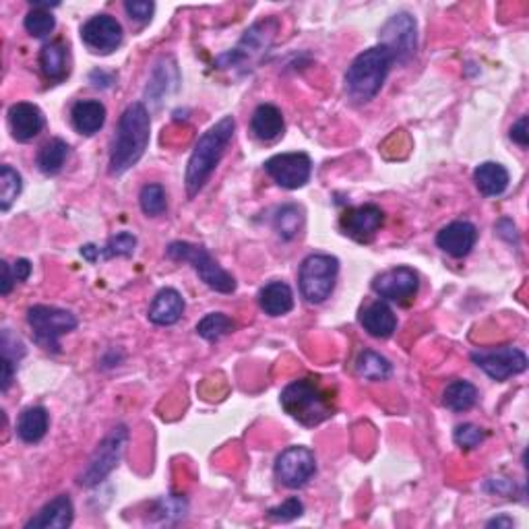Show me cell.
Wrapping results in <instances>:
<instances>
[{
	"label": "cell",
	"mask_w": 529,
	"mask_h": 529,
	"mask_svg": "<svg viewBox=\"0 0 529 529\" xmlns=\"http://www.w3.org/2000/svg\"><path fill=\"white\" fill-rule=\"evenodd\" d=\"M236 130V121L232 116H224L220 122H215L211 129L199 137L197 145L186 164V193L189 197H197L199 191L203 189L205 183L211 178V174L218 168L221 157H224L226 148L232 141Z\"/></svg>",
	"instance_id": "1"
},
{
	"label": "cell",
	"mask_w": 529,
	"mask_h": 529,
	"mask_svg": "<svg viewBox=\"0 0 529 529\" xmlns=\"http://www.w3.org/2000/svg\"><path fill=\"white\" fill-rule=\"evenodd\" d=\"M149 132L151 118L148 108L141 102L130 103L118 121V130L110 149V174L114 176L124 174L143 157L149 145Z\"/></svg>",
	"instance_id": "2"
},
{
	"label": "cell",
	"mask_w": 529,
	"mask_h": 529,
	"mask_svg": "<svg viewBox=\"0 0 529 529\" xmlns=\"http://www.w3.org/2000/svg\"><path fill=\"white\" fill-rule=\"evenodd\" d=\"M393 57L385 46H372L358 54L345 73V92L352 102L366 103L377 97L391 71Z\"/></svg>",
	"instance_id": "3"
},
{
	"label": "cell",
	"mask_w": 529,
	"mask_h": 529,
	"mask_svg": "<svg viewBox=\"0 0 529 529\" xmlns=\"http://www.w3.org/2000/svg\"><path fill=\"white\" fill-rule=\"evenodd\" d=\"M282 408L304 426H317L336 414V399L321 382L300 379L290 382L282 391Z\"/></svg>",
	"instance_id": "4"
},
{
	"label": "cell",
	"mask_w": 529,
	"mask_h": 529,
	"mask_svg": "<svg viewBox=\"0 0 529 529\" xmlns=\"http://www.w3.org/2000/svg\"><path fill=\"white\" fill-rule=\"evenodd\" d=\"M166 255L174 261L189 263L191 267L197 271L201 282L209 288L220 291V294H232L236 290V280L234 275H229L228 271L221 267V264L213 259L211 255L207 253L203 247L193 245V242H172V245L166 248Z\"/></svg>",
	"instance_id": "5"
},
{
	"label": "cell",
	"mask_w": 529,
	"mask_h": 529,
	"mask_svg": "<svg viewBox=\"0 0 529 529\" xmlns=\"http://www.w3.org/2000/svg\"><path fill=\"white\" fill-rule=\"evenodd\" d=\"M339 275V261L331 255H310L300 264L298 283L306 302L323 304L333 294Z\"/></svg>",
	"instance_id": "6"
},
{
	"label": "cell",
	"mask_w": 529,
	"mask_h": 529,
	"mask_svg": "<svg viewBox=\"0 0 529 529\" xmlns=\"http://www.w3.org/2000/svg\"><path fill=\"white\" fill-rule=\"evenodd\" d=\"M27 323L33 329V337L46 350L60 352V337L76 329V317L73 312L57 309V306H31L27 310Z\"/></svg>",
	"instance_id": "7"
},
{
	"label": "cell",
	"mask_w": 529,
	"mask_h": 529,
	"mask_svg": "<svg viewBox=\"0 0 529 529\" xmlns=\"http://www.w3.org/2000/svg\"><path fill=\"white\" fill-rule=\"evenodd\" d=\"M127 443H129V428L127 426L112 428V433L97 444L92 459H89L87 468L83 470V473L79 476V484L85 486V489H94V486L102 484L103 480L114 471L118 462L122 459L124 449H127Z\"/></svg>",
	"instance_id": "8"
},
{
	"label": "cell",
	"mask_w": 529,
	"mask_h": 529,
	"mask_svg": "<svg viewBox=\"0 0 529 529\" xmlns=\"http://www.w3.org/2000/svg\"><path fill=\"white\" fill-rule=\"evenodd\" d=\"M275 33H277L275 19L259 21V23L250 27V30L245 33V38L240 40V44L236 46L232 52L224 54V57L218 60V65H221L224 68L253 65L255 60H259L263 54L269 50L275 40Z\"/></svg>",
	"instance_id": "9"
},
{
	"label": "cell",
	"mask_w": 529,
	"mask_h": 529,
	"mask_svg": "<svg viewBox=\"0 0 529 529\" xmlns=\"http://www.w3.org/2000/svg\"><path fill=\"white\" fill-rule=\"evenodd\" d=\"M381 46L391 52L393 62H408L417 48V25L409 13H397L381 27Z\"/></svg>",
	"instance_id": "10"
},
{
	"label": "cell",
	"mask_w": 529,
	"mask_h": 529,
	"mask_svg": "<svg viewBox=\"0 0 529 529\" xmlns=\"http://www.w3.org/2000/svg\"><path fill=\"white\" fill-rule=\"evenodd\" d=\"M473 364L489 374L492 381L505 382L507 379L515 377L527 371V356L524 350L513 345L497 347V350L489 352H473L471 354Z\"/></svg>",
	"instance_id": "11"
},
{
	"label": "cell",
	"mask_w": 529,
	"mask_h": 529,
	"mask_svg": "<svg viewBox=\"0 0 529 529\" xmlns=\"http://www.w3.org/2000/svg\"><path fill=\"white\" fill-rule=\"evenodd\" d=\"M264 172L275 180V184H280L282 189L296 191L310 180L312 174V162L310 157L302 151L294 153H280V156L269 157L264 162Z\"/></svg>",
	"instance_id": "12"
},
{
	"label": "cell",
	"mask_w": 529,
	"mask_h": 529,
	"mask_svg": "<svg viewBox=\"0 0 529 529\" xmlns=\"http://www.w3.org/2000/svg\"><path fill=\"white\" fill-rule=\"evenodd\" d=\"M317 473V459L309 447H288L275 462V478L288 489H302Z\"/></svg>",
	"instance_id": "13"
},
{
	"label": "cell",
	"mask_w": 529,
	"mask_h": 529,
	"mask_svg": "<svg viewBox=\"0 0 529 529\" xmlns=\"http://www.w3.org/2000/svg\"><path fill=\"white\" fill-rule=\"evenodd\" d=\"M417 288H420V277L409 267H393L374 277L372 282V290L382 300L397 304H408L409 300H414Z\"/></svg>",
	"instance_id": "14"
},
{
	"label": "cell",
	"mask_w": 529,
	"mask_h": 529,
	"mask_svg": "<svg viewBox=\"0 0 529 529\" xmlns=\"http://www.w3.org/2000/svg\"><path fill=\"white\" fill-rule=\"evenodd\" d=\"M122 25L110 15H95L81 27V40L95 54H112L122 44Z\"/></svg>",
	"instance_id": "15"
},
{
	"label": "cell",
	"mask_w": 529,
	"mask_h": 529,
	"mask_svg": "<svg viewBox=\"0 0 529 529\" xmlns=\"http://www.w3.org/2000/svg\"><path fill=\"white\" fill-rule=\"evenodd\" d=\"M341 229L356 242H371L385 224V213L379 205H360L341 215Z\"/></svg>",
	"instance_id": "16"
},
{
	"label": "cell",
	"mask_w": 529,
	"mask_h": 529,
	"mask_svg": "<svg viewBox=\"0 0 529 529\" xmlns=\"http://www.w3.org/2000/svg\"><path fill=\"white\" fill-rule=\"evenodd\" d=\"M478 229L471 221H453L436 234V247L455 259H463L476 247Z\"/></svg>",
	"instance_id": "17"
},
{
	"label": "cell",
	"mask_w": 529,
	"mask_h": 529,
	"mask_svg": "<svg viewBox=\"0 0 529 529\" xmlns=\"http://www.w3.org/2000/svg\"><path fill=\"white\" fill-rule=\"evenodd\" d=\"M9 127L13 137H15L19 143H27L31 141V139H36L41 129L46 127V116L36 103H13L9 108Z\"/></svg>",
	"instance_id": "18"
},
{
	"label": "cell",
	"mask_w": 529,
	"mask_h": 529,
	"mask_svg": "<svg viewBox=\"0 0 529 529\" xmlns=\"http://www.w3.org/2000/svg\"><path fill=\"white\" fill-rule=\"evenodd\" d=\"M75 517L73 500L67 494L52 498L50 503L40 509L36 517H31L25 524V529H67L71 527Z\"/></svg>",
	"instance_id": "19"
},
{
	"label": "cell",
	"mask_w": 529,
	"mask_h": 529,
	"mask_svg": "<svg viewBox=\"0 0 529 529\" xmlns=\"http://www.w3.org/2000/svg\"><path fill=\"white\" fill-rule=\"evenodd\" d=\"M184 315V298L180 296V291L174 288H166L159 290L157 296L153 298V302L149 306V321L153 325L159 327H168L178 323L180 318Z\"/></svg>",
	"instance_id": "20"
},
{
	"label": "cell",
	"mask_w": 529,
	"mask_h": 529,
	"mask_svg": "<svg viewBox=\"0 0 529 529\" xmlns=\"http://www.w3.org/2000/svg\"><path fill=\"white\" fill-rule=\"evenodd\" d=\"M360 323L364 327L368 336L377 339H387L391 337L397 329V317L395 312L389 309L387 302L377 300L368 304L360 315Z\"/></svg>",
	"instance_id": "21"
},
{
	"label": "cell",
	"mask_w": 529,
	"mask_h": 529,
	"mask_svg": "<svg viewBox=\"0 0 529 529\" xmlns=\"http://www.w3.org/2000/svg\"><path fill=\"white\" fill-rule=\"evenodd\" d=\"M71 122L76 132L92 137L106 122V108L97 100H81L76 102L71 110Z\"/></svg>",
	"instance_id": "22"
},
{
	"label": "cell",
	"mask_w": 529,
	"mask_h": 529,
	"mask_svg": "<svg viewBox=\"0 0 529 529\" xmlns=\"http://www.w3.org/2000/svg\"><path fill=\"white\" fill-rule=\"evenodd\" d=\"M283 127L285 124L282 110L273 106V103H261V106H256L253 118H250V130L261 141H275L283 132Z\"/></svg>",
	"instance_id": "23"
},
{
	"label": "cell",
	"mask_w": 529,
	"mask_h": 529,
	"mask_svg": "<svg viewBox=\"0 0 529 529\" xmlns=\"http://www.w3.org/2000/svg\"><path fill=\"white\" fill-rule=\"evenodd\" d=\"M261 310L269 317H283L294 309V294L283 282H271L259 291Z\"/></svg>",
	"instance_id": "24"
},
{
	"label": "cell",
	"mask_w": 529,
	"mask_h": 529,
	"mask_svg": "<svg viewBox=\"0 0 529 529\" xmlns=\"http://www.w3.org/2000/svg\"><path fill=\"white\" fill-rule=\"evenodd\" d=\"M473 183H476L478 191L484 197H498L507 191L509 186V172L503 164L497 162H484L480 164L476 172H473Z\"/></svg>",
	"instance_id": "25"
},
{
	"label": "cell",
	"mask_w": 529,
	"mask_h": 529,
	"mask_svg": "<svg viewBox=\"0 0 529 529\" xmlns=\"http://www.w3.org/2000/svg\"><path fill=\"white\" fill-rule=\"evenodd\" d=\"M48 424H50V417H48L46 408L41 406L27 408L25 412L19 416L17 435L23 443H30V444L40 443L48 433Z\"/></svg>",
	"instance_id": "26"
},
{
	"label": "cell",
	"mask_w": 529,
	"mask_h": 529,
	"mask_svg": "<svg viewBox=\"0 0 529 529\" xmlns=\"http://www.w3.org/2000/svg\"><path fill=\"white\" fill-rule=\"evenodd\" d=\"M40 67L41 73L46 75V79L50 81H62L68 75L67 67V46L60 40L50 41L41 48L40 52Z\"/></svg>",
	"instance_id": "27"
},
{
	"label": "cell",
	"mask_w": 529,
	"mask_h": 529,
	"mask_svg": "<svg viewBox=\"0 0 529 529\" xmlns=\"http://www.w3.org/2000/svg\"><path fill=\"white\" fill-rule=\"evenodd\" d=\"M478 401V389L468 381H453L443 393V406L451 412H468Z\"/></svg>",
	"instance_id": "28"
},
{
	"label": "cell",
	"mask_w": 529,
	"mask_h": 529,
	"mask_svg": "<svg viewBox=\"0 0 529 529\" xmlns=\"http://www.w3.org/2000/svg\"><path fill=\"white\" fill-rule=\"evenodd\" d=\"M67 157H68L67 141H62V139H50V141L41 145V149L38 151L36 164L41 172L48 174V176H54V174H58L62 170Z\"/></svg>",
	"instance_id": "29"
},
{
	"label": "cell",
	"mask_w": 529,
	"mask_h": 529,
	"mask_svg": "<svg viewBox=\"0 0 529 529\" xmlns=\"http://www.w3.org/2000/svg\"><path fill=\"white\" fill-rule=\"evenodd\" d=\"M356 371L360 377L366 381H387L389 377H391L393 368H391V362H389L385 356H381V354L372 350H366L358 356Z\"/></svg>",
	"instance_id": "30"
},
{
	"label": "cell",
	"mask_w": 529,
	"mask_h": 529,
	"mask_svg": "<svg viewBox=\"0 0 529 529\" xmlns=\"http://www.w3.org/2000/svg\"><path fill=\"white\" fill-rule=\"evenodd\" d=\"M302 209L296 205H283L282 209H277L273 226L277 229V234L282 236L283 240H291L300 234L302 228Z\"/></svg>",
	"instance_id": "31"
},
{
	"label": "cell",
	"mask_w": 529,
	"mask_h": 529,
	"mask_svg": "<svg viewBox=\"0 0 529 529\" xmlns=\"http://www.w3.org/2000/svg\"><path fill=\"white\" fill-rule=\"evenodd\" d=\"M236 329V323L224 312H211L197 325V333L207 341H218Z\"/></svg>",
	"instance_id": "32"
},
{
	"label": "cell",
	"mask_w": 529,
	"mask_h": 529,
	"mask_svg": "<svg viewBox=\"0 0 529 529\" xmlns=\"http://www.w3.org/2000/svg\"><path fill=\"white\" fill-rule=\"evenodd\" d=\"M23 189V183H21V174L11 168V166H3L0 168V209L3 211H9L11 205L15 203L17 197Z\"/></svg>",
	"instance_id": "33"
},
{
	"label": "cell",
	"mask_w": 529,
	"mask_h": 529,
	"mask_svg": "<svg viewBox=\"0 0 529 529\" xmlns=\"http://www.w3.org/2000/svg\"><path fill=\"white\" fill-rule=\"evenodd\" d=\"M139 203H141L143 213L148 218H157L168 209V199L162 184H145L139 194Z\"/></svg>",
	"instance_id": "34"
},
{
	"label": "cell",
	"mask_w": 529,
	"mask_h": 529,
	"mask_svg": "<svg viewBox=\"0 0 529 529\" xmlns=\"http://www.w3.org/2000/svg\"><path fill=\"white\" fill-rule=\"evenodd\" d=\"M137 248V238L130 232H121L106 242V247L97 248V259H114V256H132Z\"/></svg>",
	"instance_id": "35"
},
{
	"label": "cell",
	"mask_w": 529,
	"mask_h": 529,
	"mask_svg": "<svg viewBox=\"0 0 529 529\" xmlns=\"http://www.w3.org/2000/svg\"><path fill=\"white\" fill-rule=\"evenodd\" d=\"M23 25L30 36L46 38L50 36L54 27H57V19H54V15L48 9H36V6H33V9L27 13Z\"/></svg>",
	"instance_id": "36"
},
{
	"label": "cell",
	"mask_w": 529,
	"mask_h": 529,
	"mask_svg": "<svg viewBox=\"0 0 529 529\" xmlns=\"http://www.w3.org/2000/svg\"><path fill=\"white\" fill-rule=\"evenodd\" d=\"M186 509H189V505H186L184 498L170 494V497H164L162 500H157L156 513L166 521H178L184 517Z\"/></svg>",
	"instance_id": "37"
},
{
	"label": "cell",
	"mask_w": 529,
	"mask_h": 529,
	"mask_svg": "<svg viewBox=\"0 0 529 529\" xmlns=\"http://www.w3.org/2000/svg\"><path fill=\"white\" fill-rule=\"evenodd\" d=\"M453 438L462 449H476L484 441L486 435L482 428L473 426V424H462V426L455 428Z\"/></svg>",
	"instance_id": "38"
},
{
	"label": "cell",
	"mask_w": 529,
	"mask_h": 529,
	"mask_svg": "<svg viewBox=\"0 0 529 529\" xmlns=\"http://www.w3.org/2000/svg\"><path fill=\"white\" fill-rule=\"evenodd\" d=\"M304 513V505L298 498H288L283 505L269 509L267 517L271 521H294Z\"/></svg>",
	"instance_id": "39"
},
{
	"label": "cell",
	"mask_w": 529,
	"mask_h": 529,
	"mask_svg": "<svg viewBox=\"0 0 529 529\" xmlns=\"http://www.w3.org/2000/svg\"><path fill=\"white\" fill-rule=\"evenodd\" d=\"M124 11L129 13V17L137 23H148L153 17V11H156V4L148 3V0H129L124 3Z\"/></svg>",
	"instance_id": "40"
},
{
	"label": "cell",
	"mask_w": 529,
	"mask_h": 529,
	"mask_svg": "<svg viewBox=\"0 0 529 529\" xmlns=\"http://www.w3.org/2000/svg\"><path fill=\"white\" fill-rule=\"evenodd\" d=\"M511 139L519 148H527L529 145V132H527V116H521L517 122L511 127Z\"/></svg>",
	"instance_id": "41"
},
{
	"label": "cell",
	"mask_w": 529,
	"mask_h": 529,
	"mask_svg": "<svg viewBox=\"0 0 529 529\" xmlns=\"http://www.w3.org/2000/svg\"><path fill=\"white\" fill-rule=\"evenodd\" d=\"M0 267H3V282H0V294L3 296H9L13 285H15V275H13V267L6 261L0 263Z\"/></svg>",
	"instance_id": "42"
},
{
	"label": "cell",
	"mask_w": 529,
	"mask_h": 529,
	"mask_svg": "<svg viewBox=\"0 0 529 529\" xmlns=\"http://www.w3.org/2000/svg\"><path fill=\"white\" fill-rule=\"evenodd\" d=\"M0 368H3V379H0V381H3V393H6V391H9L11 382H13V377H15L17 364L13 360L3 356V360H0Z\"/></svg>",
	"instance_id": "43"
},
{
	"label": "cell",
	"mask_w": 529,
	"mask_h": 529,
	"mask_svg": "<svg viewBox=\"0 0 529 529\" xmlns=\"http://www.w3.org/2000/svg\"><path fill=\"white\" fill-rule=\"evenodd\" d=\"M11 267H13V275H15V282L17 283L25 282L27 277L31 275V263L27 261V259H17L15 264H11Z\"/></svg>",
	"instance_id": "44"
},
{
	"label": "cell",
	"mask_w": 529,
	"mask_h": 529,
	"mask_svg": "<svg viewBox=\"0 0 529 529\" xmlns=\"http://www.w3.org/2000/svg\"><path fill=\"white\" fill-rule=\"evenodd\" d=\"M486 525L489 527H513L515 521L511 517H507V515H500V517H497V519H490Z\"/></svg>",
	"instance_id": "45"
}]
</instances>
